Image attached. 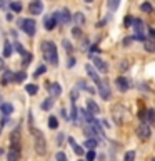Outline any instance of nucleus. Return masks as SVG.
I'll use <instances>...</instances> for the list:
<instances>
[{"label": "nucleus", "mask_w": 155, "mask_h": 161, "mask_svg": "<svg viewBox=\"0 0 155 161\" xmlns=\"http://www.w3.org/2000/svg\"><path fill=\"white\" fill-rule=\"evenodd\" d=\"M73 19H75V24H77V27H80V25L85 24V17H83L82 12H77V14L73 15Z\"/></svg>", "instance_id": "412c9836"}, {"label": "nucleus", "mask_w": 155, "mask_h": 161, "mask_svg": "<svg viewBox=\"0 0 155 161\" xmlns=\"http://www.w3.org/2000/svg\"><path fill=\"white\" fill-rule=\"evenodd\" d=\"M62 141H63V133H60V134H58V138H57V144L60 146V144H62Z\"/></svg>", "instance_id": "8fccbe9b"}, {"label": "nucleus", "mask_w": 155, "mask_h": 161, "mask_svg": "<svg viewBox=\"0 0 155 161\" xmlns=\"http://www.w3.org/2000/svg\"><path fill=\"white\" fill-rule=\"evenodd\" d=\"M115 84H117V87L122 91V92L128 91V87L132 86V84H130V80H128V79H125V77H117V79H115Z\"/></svg>", "instance_id": "9d476101"}, {"label": "nucleus", "mask_w": 155, "mask_h": 161, "mask_svg": "<svg viewBox=\"0 0 155 161\" xmlns=\"http://www.w3.org/2000/svg\"><path fill=\"white\" fill-rule=\"evenodd\" d=\"M18 25L20 27H22V30L27 35H30V37H32V35H35V20L33 19H22V20H18Z\"/></svg>", "instance_id": "f03ea898"}, {"label": "nucleus", "mask_w": 155, "mask_h": 161, "mask_svg": "<svg viewBox=\"0 0 155 161\" xmlns=\"http://www.w3.org/2000/svg\"><path fill=\"white\" fill-rule=\"evenodd\" d=\"M32 59H33V55H32V54H30V52H27V54H25V55H23V60H22V65H23V67H27V65H28L30 62H32Z\"/></svg>", "instance_id": "c756f323"}, {"label": "nucleus", "mask_w": 155, "mask_h": 161, "mask_svg": "<svg viewBox=\"0 0 155 161\" xmlns=\"http://www.w3.org/2000/svg\"><path fill=\"white\" fill-rule=\"evenodd\" d=\"M132 42H133V37H125L123 42H122V45H123V47H127V45H130Z\"/></svg>", "instance_id": "79ce46f5"}, {"label": "nucleus", "mask_w": 155, "mask_h": 161, "mask_svg": "<svg viewBox=\"0 0 155 161\" xmlns=\"http://www.w3.org/2000/svg\"><path fill=\"white\" fill-rule=\"evenodd\" d=\"M85 2H87V3H90V2H93V0H85Z\"/></svg>", "instance_id": "5fc2aeb1"}, {"label": "nucleus", "mask_w": 155, "mask_h": 161, "mask_svg": "<svg viewBox=\"0 0 155 161\" xmlns=\"http://www.w3.org/2000/svg\"><path fill=\"white\" fill-rule=\"evenodd\" d=\"M7 123H8V118H7V116H3L2 121H0V128H3V126L7 124Z\"/></svg>", "instance_id": "de8ad7c7"}, {"label": "nucleus", "mask_w": 155, "mask_h": 161, "mask_svg": "<svg viewBox=\"0 0 155 161\" xmlns=\"http://www.w3.org/2000/svg\"><path fill=\"white\" fill-rule=\"evenodd\" d=\"M92 60H93V65L97 67V70H100L102 74H107L108 72V64L105 62V60H102L100 57H92Z\"/></svg>", "instance_id": "1a4fd4ad"}, {"label": "nucleus", "mask_w": 155, "mask_h": 161, "mask_svg": "<svg viewBox=\"0 0 155 161\" xmlns=\"http://www.w3.org/2000/svg\"><path fill=\"white\" fill-rule=\"evenodd\" d=\"M87 111L92 116H95V114H98L100 113V109H98V106H97V103L95 101H92V99H88L87 101Z\"/></svg>", "instance_id": "ddd939ff"}, {"label": "nucleus", "mask_w": 155, "mask_h": 161, "mask_svg": "<svg viewBox=\"0 0 155 161\" xmlns=\"http://www.w3.org/2000/svg\"><path fill=\"white\" fill-rule=\"evenodd\" d=\"M12 55V45H10V42H5L3 45V57H10Z\"/></svg>", "instance_id": "c85d7f7f"}, {"label": "nucleus", "mask_w": 155, "mask_h": 161, "mask_svg": "<svg viewBox=\"0 0 155 161\" xmlns=\"http://www.w3.org/2000/svg\"><path fill=\"white\" fill-rule=\"evenodd\" d=\"M97 144H98V141L95 138H87V141L83 143V148H87L88 151H92V149L97 148Z\"/></svg>", "instance_id": "dca6fc26"}, {"label": "nucleus", "mask_w": 155, "mask_h": 161, "mask_svg": "<svg viewBox=\"0 0 155 161\" xmlns=\"http://www.w3.org/2000/svg\"><path fill=\"white\" fill-rule=\"evenodd\" d=\"M2 67H3V60H2V57H0V70H2Z\"/></svg>", "instance_id": "603ef678"}, {"label": "nucleus", "mask_w": 155, "mask_h": 161, "mask_svg": "<svg viewBox=\"0 0 155 161\" xmlns=\"http://www.w3.org/2000/svg\"><path fill=\"white\" fill-rule=\"evenodd\" d=\"M28 12L33 14V15H40V14H42V12H43V3H42V0H33V2L28 5Z\"/></svg>", "instance_id": "6e6552de"}, {"label": "nucleus", "mask_w": 155, "mask_h": 161, "mask_svg": "<svg viewBox=\"0 0 155 161\" xmlns=\"http://www.w3.org/2000/svg\"><path fill=\"white\" fill-rule=\"evenodd\" d=\"M70 97H72V101H77V97H78V92H77V91H72V96H70Z\"/></svg>", "instance_id": "09e8293b"}, {"label": "nucleus", "mask_w": 155, "mask_h": 161, "mask_svg": "<svg viewBox=\"0 0 155 161\" xmlns=\"http://www.w3.org/2000/svg\"><path fill=\"white\" fill-rule=\"evenodd\" d=\"M48 128L50 129H57L58 128V119L55 118V116H50L48 118Z\"/></svg>", "instance_id": "a878e982"}, {"label": "nucleus", "mask_w": 155, "mask_h": 161, "mask_svg": "<svg viewBox=\"0 0 155 161\" xmlns=\"http://www.w3.org/2000/svg\"><path fill=\"white\" fill-rule=\"evenodd\" d=\"M107 5H108V10H117L118 5H120V0H107Z\"/></svg>", "instance_id": "bb28decb"}, {"label": "nucleus", "mask_w": 155, "mask_h": 161, "mask_svg": "<svg viewBox=\"0 0 155 161\" xmlns=\"http://www.w3.org/2000/svg\"><path fill=\"white\" fill-rule=\"evenodd\" d=\"M150 134H152V131H150V126H148V124L140 123V124L137 126V136H138V139L147 141V139L150 138Z\"/></svg>", "instance_id": "39448f33"}, {"label": "nucleus", "mask_w": 155, "mask_h": 161, "mask_svg": "<svg viewBox=\"0 0 155 161\" xmlns=\"http://www.w3.org/2000/svg\"><path fill=\"white\" fill-rule=\"evenodd\" d=\"M148 35H150V40H155V29H148Z\"/></svg>", "instance_id": "49530a36"}, {"label": "nucleus", "mask_w": 155, "mask_h": 161, "mask_svg": "<svg viewBox=\"0 0 155 161\" xmlns=\"http://www.w3.org/2000/svg\"><path fill=\"white\" fill-rule=\"evenodd\" d=\"M58 17H60V12H53L50 17H45V29L47 30H53L58 24Z\"/></svg>", "instance_id": "0eeeda50"}, {"label": "nucleus", "mask_w": 155, "mask_h": 161, "mask_svg": "<svg viewBox=\"0 0 155 161\" xmlns=\"http://www.w3.org/2000/svg\"><path fill=\"white\" fill-rule=\"evenodd\" d=\"M143 47H145V50L147 52H150V54H155V40H150V39H147L143 42Z\"/></svg>", "instance_id": "6ab92c4d"}, {"label": "nucleus", "mask_w": 155, "mask_h": 161, "mask_svg": "<svg viewBox=\"0 0 155 161\" xmlns=\"http://www.w3.org/2000/svg\"><path fill=\"white\" fill-rule=\"evenodd\" d=\"M40 49H42V54L45 60H48L52 65H58V54H57V45H55L52 40H43L40 44Z\"/></svg>", "instance_id": "f257e3e1"}, {"label": "nucleus", "mask_w": 155, "mask_h": 161, "mask_svg": "<svg viewBox=\"0 0 155 161\" xmlns=\"http://www.w3.org/2000/svg\"><path fill=\"white\" fill-rule=\"evenodd\" d=\"M70 20H72V15H70L68 12V8H63L62 12H60V17H58V22L60 24H63V25H67Z\"/></svg>", "instance_id": "f8f14e48"}, {"label": "nucleus", "mask_w": 155, "mask_h": 161, "mask_svg": "<svg viewBox=\"0 0 155 161\" xmlns=\"http://www.w3.org/2000/svg\"><path fill=\"white\" fill-rule=\"evenodd\" d=\"M147 124L148 126H153L155 124V109H147Z\"/></svg>", "instance_id": "aec40b11"}, {"label": "nucleus", "mask_w": 155, "mask_h": 161, "mask_svg": "<svg viewBox=\"0 0 155 161\" xmlns=\"http://www.w3.org/2000/svg\"><path fill=\"white\" fill-rule=\"evenodd\" d=\"M112 114H113V119L117 121V124H122L123 121H125V116H127V109L123 108V106H115V109L112 111Z\"/></svg>", "instance_id": "423d86ee"}, {"label": "nucleus", "mask_w": 155, "mask_h": 161, "mask_svg": "<svg viewBox=\"0 0 155 161\" xmlns=\"http://www.w3.org/2000/svg\"><path fill=\"white\" fill-rule=\"evenodd\" d=\"M138 119L142 121V123L147 124V111H145V109H140V113H138Z\"/></svg>", "instance_id": "c9c22d12"}, {"label": "nucleus", "mask_w": 155, "mask_h": 161, "mask_svg": "<svg viewBox=\"0 0 155 161\" xmlns=\"http://www.w3.org/2000/svg\"><path fill=\"white\" fill-rule=\"evenodd\" d=\"M52 106H53V99L48 97V99H45L42 103V109L43 111H50V109H52Z\"/></svg>", "instance_id": "393cba45"}, {"label": "nucleus", "mask_w": 155, "mask_h": 161, "mask_svg": "<svg viewBox=\"0 0 155 161\" xmlns=\"http://www.w3.org/2000/svg\"><path fill=\"white\" fill-rule=\"evenodd\" d=\"M15 49H17V50H18V52L22 54V55H25V54H27V50H25V49L22 47V45H20V44L17 42V40H15Z\"/></svg>", "instance_id": "a19ab883"}, {"label": "nucleus", "mask_w": 155, "mask_h": 161, "mask_svg": "<svg viewBox=\"0 0 155 161\" xmlns=\"http://www.w3.org/2000/svg\"><path fill=\"white\" fill-rule=\"evenodd\" d=\"M77 114H78V109H77V106H72V114H70V121H73V123H75V121H77Z\"/></svg>", "instance_id": "f704fd0d"}, {"label": "nucleus", "mask_w": 155, "mask_h": 161, "mask_svg": "<svg viewBox=\"0 0 155 161\" xmlns=\"http://www.w3.org/2000/svg\"><path fill=\"white\" fill-rule=\"evenodd\" d=\"M10 8L18 14V12H22V3L20 2H10Z\"/></svg>", "instance_id": "2f4dec72"}, {"label": "nucleus", "mask_w": 155, "mask_h": 161, "mask_svg": "<svg viewBox=\"0 0 155 161\" xmlns=\"http://www.w3.org/2000/svg\"><path fill=\"white\" fill-rule=\"evenodd\" d=\"M0 104H2V103H0Z\"/></svg>", "instance_id": "13d9d810"}, {"label": "nucleus", "mask_w": 155, "mask_h": 161, "mask_svg": "<svg viewBox=\"0 0 155 161\" xmlns=\"http://www.w3.org/2000/svg\"><path fill=\"white\" fill-rule=\"evenodd\" d=\"M33 134H35V151H37L38 154H45V151H47V144H45V139L40 131L33 129Z\"/></svg>", "instance_id": "7ed1b4c3"}, {"label": "nucleus", "mask_w": 155, "mask_h": 161, "mask_svg": "<svg viewBox=\"0 0 155 161\" xmlns=\"http://www.w3.org/2000/svg\"><path fill=\"white\" fill-rule=\"evenodd\" d=\"M20 158V153H18V149H12L8 153V161H18Z\"/></svg>", "instance_id": "cd10ccee"}, {"label": "nucleus", "mask_w": 155, "mask_h": 161, "mask_svg": "<svg viewBox=\"0 0 155 161\" xmlns=\"http://www.w3.org/2000/svg\"><path fill=\"white\" fill-rule=\"evenodd\" d=\"M23 80H25V72H23V70H20V72H15L13 74V82H23Z\"/></svg>", "instance_id": "b1692460"}, {"label": "nucleus", "mask_w": 155, "mask_h": 161, "mask_svg": "<svg viewBox=\"0 0 155 161\" xmlns=\"http://www.w3.org/2000/svg\"><path fill=\"white\" fill-rule=\"evenodd\" d=\"M10 7V0H0V8L2 10H7Z\"/></svg>", "instance_id": "ea45409f"}, {"label": "nucleus", "mask_w": 155, "mask_h": 161, "mask_svg": "<svg viewBox=\"0 0 155 161\" xmlns=\"http://www.w3.org/2000/svg\"><path fill=\"white\" fill-rule=\"evenodd\" d=\"M132 27L135 29V34H143V22L140 19H133Z\"/></svg>", "instance_id": "f3484780"}, {"label": "nucleus", "mask_w": 155, "mask_h": 161, "mask_svg": "<svg viewBox=\"0 0 155 161\" xmlns=\"http://www.w3.org/2000/svg\"><path fill=\"white\" fill-rule=\"evenodd\" d=\"M123 161H135V151H128V153H125Z\"/></svg>", "instance_id": "72a5a7b5"}, {"label": "nucleus", "mask_w": 155, "mask_h": 161, "mask_svg": "<svg viewBox=\"0 0 155 161\" xmlns=\"http://www.w3.org/2000/svg\"><path fill=\"white\" fill-rule=\"evenodd\" d=\"M50 94H52V97H58V96L62 94V87H60L58 82L50 84Z\"/></svg>", "instance_id": "4468645a"}, {"label": "nucleus", "mask_w": 155, "mask_h": 161, "mask_svg": "<svg viewBox=\"0 0 155 161\" xmlns=\"http://www.w3.org/2000/svg\"><path fill=\"white\" fill-rule=\"evenodd\" d=\"M140 10L145 12V14H152L153 12V7H152V3H150V2H143L142 5H140Z\"/></svg>", "instance_id": "4be33fe9"}, {"label": "nucleus", "mask_w": 155, "mask_h": 161, "mask_svg": "<svg viewBox=\"0 0 155 161\" xmlns=\"http://www.w3.org/2000/svg\"><path fill=\"white\" fill-rule=\"evenodd\" d=\"M72 34L75 35V37H80V35H82V30H80V27H73L72 29Z\"/></svg>", "instance_id": "c03bdc74"}, {"label": "nucleus", "mask_w": 155, "mask_h": 161, "mask_svg": "<svg viewBox=\"0 0 155 161\" xmlns=\"http://www.w3.org/2000/svg\"><path fill=\"white\" fill-rule=\"evenodd\" d=\"M97 89H98L100 97H102L103 101H108L110 97H112V92H110V87H108L107 80H100V82L97 84Z\"/></svg>", "instance_id": "20e7f679"}, {"label": "nucleus", "mask_w": 155, "mask_h": 161, "mask_svg": "<svg viewBox=\"0 0 155 161\" xmlns=\"http://www.w3.org/2000/svg\"><path fill=\"white\" fill-rule=\"evenodd\" d=\"M73 64H75V59H73V57H70V60L67 62V65H68V67H73Z\"/></svg>", "instance_id": "3c124183"}, {"label": "nucleus", "mask_w": 155, "mask_h": 161, "mask_svg": "<svg viewBox=\"0 0 155 161\" xmlns=\"http://www.w3.org/2000/svg\"><path fill=\"white\" fill-rule=\"evenodd\" d=\"M25 91H27L28 96H35V94L38 92V87L35 84H28V86H25Z\"/></svg>", "instance_id": "5701e85b"}, {"label": "nucleus", "mask_w": 155, "mask_h": 161, "mask_svg": "<svg viewBox=\"0 0 155 161\" xmlns=\"http://www.w3.org/2000/svg\"><path fill=\"white\" fill-rule=\"evenodd\" d=\"M132 24H133V17L132 15H127V17L123 19V25L125 27H132Z\"/></svg>", "instance_id": "e433bc0d"}, {"label": "nucleus", "mask_w": 155, "mask_h": 161, "mask_svg": "<svg viewBox=\"0 0 155 161\" xmlns=\"http://www.w3.org/2000/svg\"><path fill=\"white\" fill-rule=\"evenodd\" d=\"M150 161H155V158H152V159H150Z\"/></svg>", "instance_id": "6e6d98bb"}, {"label": "nucleus", "mask_w": 155, "mask_h": 161, "mask_svg": "<svg viewBox=\"0 0 155 161\" xmlns=\"http://www.w3.org/2000/svg\"><path fill=\"white\" fill-rule=\"evenodd\" d=\"M78 161H83V159H78Z\"/></svg>", "instance_id": "4d7b16f0"}, {"label": "nucleus", "mask_w": 155, "mask_h": 161, "mask_svg": "<svg viewBox=\"0 0 155 161\" xmlns=\"http://www.w3.org/2000/svg\"><path fill=\"white\" fill-rule=\"evenodd\" d=\"M120 70H122V72H125V70H128V62H127V60H123V62L120 64Z\"/></svg>", "instance_id": "a18cd8bd"}, {"label": "nucleus", "mask_w": 155, "mask_h": 161, "mask_svg": "<svg viewBox=\"0 0 155 161\" xmlns=\"http://www.w3.org/2000/svg\"><path fill=\"white\" fill-rule=\"evenodd\" d=\"M85 70H87V74L90 75V79H92V80H93L95 84H98V82H100V77H98L97 70L93 69V65H90V64H87V65H85Z\"/></svg>", "instance_id": "9b49d317"}, {"label": "nucleus", "mask_w": 155, "mask_h": 161, "mask_svg": "<svg viewBox=\"0 0 155 161\" xmlns=\"http://www.w3.org/2000/svg\"><path fill=\"white\" fill-rule=\"evenodd\" d=\"M45 70H47V67H45V65H40V67L35 70V77H37V75H40V74H43Z\"/></svg>", "instance_id": "37998d69"}, {"label": "nucleus", "mask_w": 155, "mask_h": 161, "mask_svg": "<svg viewBox=\"0 0 155 161\" xmlns=\"http://www.w3.org/2000/svg\"><path fill=\"white\" fill-rule=\"evenodd\" d=\"M95 158H97V154H95V149L87 151V161H95Z\"/></svg>", "instance_id": "58836bf2"}, {"label": "nucleus", "mask_w": 155, "mask_h": 161, "mask_svg": "<svg viewBox=\"0 0 155 161\" xmlns=\"http://www.w3.org/2000/svg\"><path fill=\"white\" fill-rule=\"evenodd\" d=\"M55 159H57V161H68L67 159V154L62 153V151H58V153L55 154Z\"/></svg>", "instance_id": "4c0bfd02"}, {"label": "nucleus", "mask_w": 155, "mask_h": 161, "mask_svg": "<svg viewBox=\"0 0 155 161\" xmlns=\"http://www.w3.org/2000/svg\"><path fill=\"white\" fill-rule=\"evenodd\" d=\"M3 154V148H0V156H2Z\"/></svg>", "instance_id": "864d4df0"}, {"label": "nucleus", "mask_w": 155, "mask_h": 161, "mask_svg": "<svg viewBox=\"0 0 155 161\" xmlns=\"http://www.w3.org/2000/svg\"><path fill=\"white\" fill-rule=\"evenodd\" d=\"M8 80H13V72H10V70H5L3 79H2V84H7Z\"/></svg>", "instance_id": "7c9ffc66"}, {"label": "nucleus", "mask_w": 155, "mask_h": 161, "mask_svg": "<svg viewBox=\"0 0 155 161\" xmlns=\"http://www.w3.org/2000/svg\"><path fill=\"white\" fill-rule=\"evenodd\" d=\"M62 44H63V49L67 50L68 54H72V52H73V47H72V44H70L67 39H63V40H62Z\"/></svg>", "instance_id": "473e14b6"}, {"label": "nucleus", "mask_w": 155, "mask_h": 161, "mask_svg": "<svg viewBox=\"0 0 155 161\" xmlns=\"http://www.w3.org/2000/svg\"><path fill=\"white\" fill-rule=\"evenodd\" d=\"M68 143L72 144V148H73V151H75V154H78V156H82V154H83V148L75 143V139H73V138H68Z\"/></svg>", "instance_id": "a211bd4d"}, {"label": "nucleus", "mask_w": 155, "mask_h": 161, "mask_svg": "<svg viewBox=\"0 0 155 161\" xmlns=\"http://www.w3.org/2000/svg\"><path fill=\"white\" fill-rule=\"evenodd\" d=\"M0 111H2L3 116H8V114L13 113V106L10 103H2V104H0Z\"/></svg>", "instance_id": "2eb2a0df"}]
</instances>
